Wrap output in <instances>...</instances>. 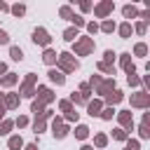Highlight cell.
<instances>
[{
  "instance_id": "6da1fadb",
  "label": "cell",
  "mask_w": 150,
  "mask_h": 150,
  "mask_svg": "<svg viewBox=\"0 0 150 150\" xmlns=\"http://www.w3.org/2000/svg\"><path fill=\"white\" fill-rule=\"evenodd\" d=\"M73 42H75V45H73V54H75V56H89V54L94 52V47H96V45H94V38H87V35H82V38L77 35Z\"/></svg>"
},
{
  "instance_id": "7a4b0ae2",
  "label": "cell",
  "mask_w": 150,
  "mask_h": 150,
  "mask_svg": "<svg viewBox=\"0 0 150 150\" xmlns=\"http://www.w3.org/2000/svg\"><path fill=\"white\" fill-rule=\"evenodd\" d=\"M56 66H59V70H61V73H75V70L80 68L77 59H75L70 52H61V54L56 56Z\"/></svg>"
},
{
  "instance_id": "3957f363",
  "label": "cell",
  "mask_w": 150,
  "mask_h": 150,
  "mask_svg": "<svg viewBox=\"0 0 150 150\" xmlns=\"http://www.w3.org/2000/svg\"><path fill=\"white\" fill-rule=\"evenodd\" d=\"M35 94H38V101H42L45 105H49V103H54V101H56V94H54L49 87H45V84H38Z\"/></svg>"
},
{
  "instance_id": "277c9868",
  "label": "cell",
  "mask_w": 150,
  "mask_h": 150,
  "mask_svg": "<svg viewBox=\"0 0 150 150\" xmlns=\"http://www.w3.org/2000/svg\"><path fill=\"white\" fill-rule=\"evenodd\" d=\"M131 108H150V94L148 91L131 94Z\"/></svg>"
},
{
  "instance_id": "5b68a950",
  "label": "cell",
  "mask_w": 150,
  "mask_h": 150,
  "mask_svg": "<svg viewBox=\"0 0 150 150\" xmlns=\"http://www.w3.org/2000/svg\"><path fill=\"white\" fill-rule=\"evenodd\" d=\"M68 124H63V117H54L52 120V134L56 136V138H66L68 136Z\"/></svg>"
},
{
  "instance_id": "8992f818",
  "label": "cell",
  "mask_w": 150,
  "mask_h": 150,
  "mask_svg": "<svg viewBox=\"0 0 150 150\" xmlns=\"http://www.w3.org/2000/svg\"><path fill=\"white\" fill-rule=\"evenodd\" d=\"M112 7H115V0H101L98 5H94V14H96L98 19H105V16L112 12Z\"/></svg>"
},
{
  "instance_id": "52a82bcc",
  "label": "cell",
  "mask_w": 150,
  "mask_h": 150,
  "mask_svg": "<svg viewBox=\"0 0 150 150\" xmlns=\"http://www.w3.org/2000/svg\"><path fill=\"white\" fill-rule=\"evenodd\" d=\"M115 89V77L110 75V77H105V80H101L98 82V87L94 89V94H98V96H105V94H110Z\"/></svg>"
},
{
  "instance_id": "ba28073f",
  "label": "cell",
  "mask_w": 150,
  "mask_h": 150,
  "mask_svg": "<svg viewBox=\"0 0 150 150\" xmlns=\"http://www.w3.org/2000/svg\"><path fill=\"white\" fill-rule=\"evenodd\" d=\"M35 45H42V47H49V42H52V38H49V33L45 30V28H35L33 30V38H30Z\"/></svg>"
},
{
  "instance_id": "9c48e42d",
  "label": "cell",
  "mask_w": 150,
  "mask_h": 150,
  "mask_svg": "<svg viewBox=\"0 0 150 150\" xmlns=\"http://www.w3.org/2000/svg\"><path fill=\"white\" fill-rule=\"evenodd\" d=\"M115 115H117V122H120L122 129H131V127H134V115H131V110H120V112H115Z\"/></svg>"
},
{
  "instance_id": "30bf717a",
  "label": "cell",
  "mask_w": 150,
  "mask_h": 150,
  "mask_svg": "<svg viewBox=\"0 0 150 150\" xmlns=\"http://www.w3.org/2000/svg\"><path fill=\"white\" fill-rule=\"evenodd\" d=\"M19 96H23V98H33V96H35V82L23 80V84L19 87Z\"/></svg>"
},
{
  "instance_id": "8fae6325",
  "label": "cell",
  "mask_w": 150,
  "mask_h": 150,
  "mask_svg": "<svg viewBox=\"0 0 150 150\" xmlns=\"http://www.w3.org/2000/svg\"><path fill=\"white\" fill-rule=\"evenodd\" d=\"M19 94H14V91H7L5 96H2V101H5V108L7 110H14V108H19Z\"/></svg>"
},
{
  "instance_id": "7c38bea8",
  "label": "cell",
  "mask_w": 150,
  "mask_h": 150,
  "mask_svg": "<svg viewBox=\"0 0 150 150\" xmlns=\"http://www.w3.org/2000/svg\"><path fill=\"white\" fill-rule=\"evenodd\" d=\"M103 98H105V105H117L120 101H124V94H122L120 89H112V91H110V94H105Z\"/></svg>"
},
{
  "instance_id": "4fadbf2b",
  "label": "cell",
  "mask_w": 150,
  "mask_h": 150,
  "mask_svg": "<svg viewBox=\"0 0 150 150\" xmlns=\"http://www.w3.org/2000/svg\"><path fill=\"white\" fill-rule=\"evenodd\" d=\"M120 66L124 68V73H136V66L131 61V54H120Z\"/></svg>"
},
{
  "instance_id": "5bb4252c",
  "label": "cell",
  "mask_w": 150,
  "mask_h": 150,
  "mask_svg": "<svg viewBox=\"0 0 150 150\" xmlns=\"http://www.w3.org/2000/svg\"><path fill=\"white\" fill-rule=\"evenodd\" d=\"M47 75H49V80H52L54 84H59V87H61V84H66V75H63L59 68H49V73H47Z\"/></svg>"
},
{
  "instance_id": "9a60e30c",
  "label": "cell",
  "mask_w": 150,
  "mask_h": 150,
  "mask_svg": "<svg viewBox=\"0 0 150 150\" xmlns=\"http://www.w3.org/2000/svg\"><path fill=\"white\" fill-rule=\"evenodd\" d=\"M89 96H91V94H84V91H73L68 101H70V103H75V105H84V103L89 101Z\"/></svg>"
},
{
  "instance_id": "2e32d148",
  "label": "cell",
  "mask_w": 150,
  "mask_h": 150,
  "mask_svg": "<svg viewBox=\"0 0 150 150\" xmlns=\"http://www.w3.org/2000/svg\"><path fill=\"white\" fill-rule=\"evenodd\" d=\"M84 105H87V112H89L91 117H96V115L101 112V108H103V101H98V98H94V101H87Z\"/></svg>"
},
{
  "instance_id": "e0dca14e",
  "label": "cell",
  "mask_w": 150,
  "mask_h": 150,
  "mask_svg": "<svg viewBox=\"0 0 150 150\" xmlns=\"http://www.w3.org/2000/svg\"><path fill=\"white\" fill-rule=\"evenodd\" d=\"M16 82H19V75L16 73H5L0 77V87H14Z\"/></svg>"
},
{
  "instance_id": "ac0fdd59",
  "label": "cell",
  "mask_w": 150,
  "mask_h": 150,
  "mask_svg": "<svg viewBox=\"0 0 150 150\" xmlns=\"http://www.w3.org/2000/svg\"><path fill=\"white\" fill-rule=\"evenodd\" d=\"M56 52L52 49V47H45V54H42V61L47 63V66H56Z\"/></svg>"
},
{
  "instance_id": "d6986e66",
  "label": "cell",
  "mask_w": 150,
  "mask_h": 150,
  "mask_svg": "<svg viewBox=\"0 0 150 150\" xmlns=\"http://www.w3.org/2000/svg\"><path fill=\"white\" fill-rule=\"evenodd\" d=\"M122 16H124V19H136V16H138L136 5H134V2H131V5H124V7H122Z\"/></svg>"
},
{
  "instance_id": "ffe728a7",
  "label": "cell",
  "mask_w": 150,
  "mask_h": 150,
  "mask_svg": "<svg viewBox=\"0 0 150 150\" xmlns=\"http://www.w3.org/2000/svg\"><path fill=\"white\" fill-rule=\"evenodd\" d=\"M96 68H98L101 73H105V75H112V77H115V66H112L110 61H98V63H96Z\"/></svg>"
},
{
  "instance_id": "44dd1931",
  "label": "cell",
  "mask_w": 150,
  "mask_h": 150,
  "mask_svg": "<svg viewBox=\"0 0 150 150\" xmlns=\"http://www.w3.org/2000/svg\"><path fill=\"white\" fill-rule=\"evenodd\" d=\"M73 134H75V138H77V141H84V138L89 136V127H87V124H77Z\"/></svg>"
},
{
  "instance_id": "7402d4cb",
  "label": "cell",
  "mask_w": 150,
  "mask_h": 150,
  "mask_svg": "<svg viewBox=\"0 0 150 150\" xmlns=\"http://www.w3.org/2000/svg\"><path fill=\"white\" fill-rule=\"evenodd\" d=\"M45 129H47V120H45L42 115L35 117V122H33V131H35V134H42Z\"/></svg>"
},
{
  "instance_id": "603a6c76",
  "label": "cell",
  "mask_w": 150,
  "mask_h": 150,
  "mask_svg": "<svg viewBox=\"0 0 150 150\" xmlns=\"http://www.w3.org/2000/svg\"><path fill=\"white\" fill-rule=\"evenodd\" d=\"M7 145H9V150H21V148H23V138H21V136H9Z\"/></svg>"
},
{
  "instance_id": "cb8c5ba5",
  "label": "cell",
  "mask_w": 150,
  "mask_h": 150,
  "mask_svg": "<svg viewBox=\"0 0 150 150\" xmlns=\"http://www.w3.org/2000/svg\"><path fill=\"white\" fill-rule=\"evenodd\" d=\"M77 35H80V33H77V26H73V28H66V30H63V40H66V42H73Z\"/></svg>"
},
{
  "instance_id": "d4e9b609",
  "label": "cell",
  "mask_w": 150,
  "mask_h": 150,
  "mask_svg": "<svg viewBox=\"0 0 150 150\" xmlns=\"http://www.w3.org/2000/svg\"><path fill=\"white\" fill-rule=\"evenodd\" d=\"M30 112H35V117H40V115H42V112H45V103H42V101H38V98H35V101H33V103H30Z\"/></svg>"
},
{
  "instance_id": "484cf974",
  "label": "cell",
  "mask_w": 150,
  "mask_h": 150,
  "mask_svg": "<svg viewBox=\"0 0 150 150\" xmlns=\"http://www.w3.org/2000/svg\"><path fill=\"white\" fill-rule=\"evenodd\" d=\"M115 28H117V26H115V21H112V19H105V21L98 26V30H103V33H112Z\"/></svg>"
},
{
  "instance_id": "4316f807",
  "label": "cell",
  "mask_w": 150,
  "mask_h": 150,
  "mask_svg": "<svg viewBox=\"0 0 150 150\" xmlns=\"http://www.w3.org/2000/svg\"><path fill=\"white\" fill-rule=\"evenodd\" d=\"M12 127H14V120H2V122H0V136L9 134V131H12Z\"/></svg>"
},
{
  "instance_id": "83f0119b",
  "label": "cell",
  "mask_w": 150,
  "mask_h": 150,
  "mask_svg": "<svg viewBox=\"0 0 150 150\" xmlns=\"http://www.w3.org/2000/svg\"><path fill=\"white\" fill-rule=\"evenodd\" d=\"M117 30H120V35H122V38H131V30H134V28H131V23H129V21H124Z\"/></svg>"
},
{
  "instance_id": "f1b7e54d",
  "label": "cell",
  "mask_w": 150,
  "mask_h": 150,
  "mask_svg": "<svg viewBox=\"0 0 150 150\" xmlns=\"http://www.w3.org/2000/svg\"><path fill=\"white\" fill-rule=\"evenodd\" d=\"M94 145H96V148H105V145H108V136H105V134H96V136H94Z\"/></svg>"
},
{
  "instance_id": "f546056e",
  "label": "cell",
  "mask_w": 150,
  "mask_h": 150,
  "mask_svg": "<svg viewBox=\"0 0 150 150\" xmlns=\"http://www.w3.org/2000/svg\"><path fill=\"white\" fill-rule=\"evenodd\" d=\"M9 12H12L14 16H23V14H26V7H23L21 2H16V5H12V7H9Z\"/></svg>"
},
{
  "instance_id": "4dcf8cb0",
  "label": "cell",
  "mask_w": 150,
  "mask_h": 150,
  "mask_svg": "<svg viewBox=\"0 0 150 150\" xmlns=\"http://www.w3.org/2000/svg\"><path fill=\"white\" fill-rule=\"evenodd\" d=\"M73 14H75V12H73L68 5H63V7L59 9V16H61V19H68V21H70V16H73Z\"/></svg>"
},
{
  "instance_id": "1f68e13d",
  "label": "cell",
  "mask_w": 150,
  "mask_h": 150,
  "mask_svg": "<svg viewBox=\"0 0 150 150\" xmlns=\"http://www.w3.org/2000/svg\"><path fill=\"white\" fill-rule=\"evenodd\" d=\"M134 54H136V56H145V54H148V45H145V42H138V45L134 47Z\"/></svg>"
},
{
  "instance_id": "d6a6232c",
  "label": "cell",
  "mask_w": 150,
  "mask_h": 150,
  "mask_svg": "<svg viewBox=\"0 0 150 150\" xmlns=\"http://www.w3.org/2000/svg\"><path fill=\"white\" fill-rule=\"evenodd\" d=\"M9 56H12V61H21L23 59V52L19 47H9Z\"/></svg>"
},
{
  "instance_id": "836d02e7",
  "label": "cell",
  "mask_w": 150,
  "mask_h": 150,
  "mask_svg": "<svg viewBox=\"0 0 150 150\" xmlns=\"http://www.w3.org/2000/svg\"><path fill=\"white\" fill-rule=\"evenodd\" d=\"M77 117H80V112H75V108L66 110V115H63V120H66V122H77Z\"/></svg>"
},
{
  "instance_id": "e575fe53",
  "label": "cell",
  "mask_w": 150,
  "mask_h": 150,
  "mask_svg": "<svg viewBox=\"0 0 150 150\" xmlns=\"http://www.w3.org/2000/svg\"><path fill=\"white\" fill-rule=\"evenodd\" d=\"M127 82H129L131 87H138V84H141V77H138L136 73H127Z\"/></svg>"
},
{
  "instance_id": "d590c367",
  "label": "cell",
  "mask_w": 150,
  "mask_h": 150,
  "mask_svg": "<svg viewBox=\"0 0 150 150\" xmlns=\"http://www.w3.org/2000/svg\"><path fill=\"white\" fill-rule=\"evenodd\" d=\"M112 138H115V141H127V129H122V127L115 129V131H112Z\"/></svg>"
},
{
  "instance_id": "8d00e7d4",
  "label": "cell",
  "mask_w": 150,
  "mask_h": 150,
  "mask_svg": "<svg viewBox=\"0 0 150 150\" xmlns=\"http://www.w3.org/2000/svg\"><path fill=\"white\" fill-rule=\"evenodd\" d=\"M77 2H80V9H82V12H84V14H87V12H91V9H94V2H91V0H77Z\"/></svg>"
},
{
  "instance_id": "74e56055",
  "label": "cell",
  "mask_w": 150,
  "mask_h": 150,
  "mask_svg": "<svg viewBox=\"0 0 150 150\" xmlns=\"http://www.w3.org/2000/svg\"><path fill=\"white\" fill-rule=\"evenodd\" d=\"M26 124H28V117H26V115H19V117L14 120V127H19V129H23Z\"/></svg>"
},
{
  "instance_id": "f35d334b",
  "label": "cell",
  "mask_w": 150,
  "mask_h": 150,
  "mask_svg": "<svg viewBox=\"0 0 150 150\" xmlns=\"http://www.w3.org/2000/svg\"><path fill=\"white\" fill-rule=\"evenodd\" d=\"M138 134H141V138H150V129H148V124H145V122H141Z\"/></svg>"
},
{
  "instance_id": "ab89813d",
  "label": "cell",
  "mask_w": 150,
  "mask_h": 150,
  "mask_svg": "<svg viewBox=\"0 0 150 150\" xmlns=\"http://www.w3.org/2000/svg\"><path fill=\"white\" fill-rule=\"evenodd\" d=\"M70 21H73V23H75V26H77V28H82V26H84V23H87V21H84V19H82V16H80V14H73V16H70Z\"/></svg>"
},
{
  "instance_id": "60d3db41",
  "label": "cell",
  "mask_w": 150,
  "mask_h": 150,
  "mask_svg": "<svg viewBox=\"0 0 150 150\" xmlns=\"http://www.w3.org/2000/svg\"><path fill=\"white\" fill-rule=\"evenodd\" d=\"M145 28H148V23H145V21H138V23L134 26V30H136L138 35H145Z\"/></svg>"
},
{
  "instance_id": "b9f144b4",
  "label": "cell",
  "mask_w": 150,
  "mask_h": 150,
  "mask_svg": "<svg viewBox=\"0 0 150 150\" xmlns=\"http://www.w3.org/2000/svg\"><path fill=\"white\" fill-rule=\"evenodd\" d=\"M101 80H103V77H101V75H91V77H89V82H87V84H89V87H91V89H96V87H98V82H101Z\"/></svg>"
},
{
  "instance_id": "7bdbcfd3",
  "label": "cell",
  "mask_w": 150,
  "mask_h": 150,
  "mask_svg": "<svg viewBox=\"0 0 150 150\" xmlns=\"http://www.w3.org/2000/svg\"><path fill=\"white\" fill-rule=\"evenodd\" d=\"M70 108H73V103H70L68 98H63V101H59V110H61V112H66V110H70Z\"/></svg>"
},
{
  "instance_id": "ee69618b",
  "label": "cell",
  "mask_w": 150,
  "mask_h": 150,
  "mask_svg": "<svg viewBox=\"0 0 150 150\" xmlns=\"http://www.w3.org/2000/svg\"><path fill=\"white\" fill-rule=\"evenodd\" d=\"M127 148H129V150H141V143L134 141V138H127Z\"/></svg>"
},
{
  "instance_id": "f6af8a7d",
  "label": "cell",
  "mask_w": 150,
  "mask_h": 150,
  "mask_svg": "<svg viewBox=\"0 0 150 150\" xmlns=\"http://www.w3.org/2000/svg\"><path fill=\"white\" fill-rule=\"evenodd\" d=\"M103 61H110V63H112V61H115V52H112V49H105V54H103Z\"/></svg>"
},
{
  "instance_id": "bcb514c9",
  "label": "cell",
  "mask_w": 150,
  "mask_h": 150,
  "mask_svg": "<svg viewBox=\"0 0 150 150\" xmlns=\"http://www.w3.org/2000/svg\"><path fill=\"white\" fill-rule=\"evenodd\" d=\"M84 26H87V30H89L91 35H94V33H98V23H94V21H91V23H84Z\"/></svg>"
},
{
  "instance_id": "7dc6e473",
  "label": "cell",
  "mask_w": 150,
  "mask_h": 150,
  "mask_svg": "<svg viewBox=\"0 0 150 150\" xmlns=\"http://www.w3.org/2000/svg\"><path fill=\"white\" fill-rule=\"evenodd\" d=\"M138 16H141V21H145V23H148V19H150V12H148V9H143V12H138Z\"/></svg>"
},
{
  "instance_id": "c3c4849f",
  "label": "cell",
  "mask_w": 150,
  "mask_h": 150,
  "mask_svg": "<svg viewBox=\"0 0 150 150\" xmlns=\"http://www.w3.org/2000/svg\"><path fill=\"white\" fill-rule=\"evenodd\" d=\"M7 42H9V35L5 30H0V45H7Z\"/></svg>"
},
{
  "instance_id": "681fc988",
  "label": "cell",
  "mask_w": 150,
  "mask_h": 150,
  "mask_svg": "<svg viewBox=\"0 0 150 150\" xmlns=\"http://www.w3.org/2000/svg\"><path fill=\"white\" fill-rule=\"evenodd\" d=\"M23 80H28V82H38V75H35V73H26Z\"/></svg>"
},
{
  "instance_id": "f907efd6",
  "label": "cell",
  "mask_w": 150,
  "mask_h": 150,
  "mask_svg": "<svg viewBox=\"0 0 150 150\" xmlns=\"http://www.w3.org/2000/svg\"><path fill=\"white\" fill-rule=\"evenodd\" d=\"M80 91H84V94H89V91H91V87H89L87 82H82V84H80Z\"/></svg>"
},
{
  "instance_id": "816d5d0a",
  "label": "cell",
  "mask_w": 150,
  "mask_h": 150,
  "mask_svg": "<svg viewBox=\"0 0 150 150\" xmlns=\"http://www.w3.org/2000/svg\"><path fill=\"white\" fill-rule=\"evenodd\" d=\"M0 12H9V5L5 0H0Z\"/></svg>"
},
{
  "instance_id": "f5cc1de1",
  "label": "cell",
  "mask_w": 150,
  "mask_h": 150,
  "mask_svg": "<svg viewBox=\"0 0 150 150\" xmlns=\"http://www.w3.org/2000/svg\"><path fill=\"white\" fill-rule=\"evenodd\" d=\"M23 150H38V145L35 143H28V145H23Z\"/></svg>"
},
{
  "instance_id": "db71d44e",
  "label": "cell",
  "mask_w": 150,
  "mask_h": 150,
  "mask_svg": "<svg viewBox=\"0 0 150 150\" xmlns=\"http://www.w3.org/2000/svg\"><path fill=\"white\" fill-rule=\"evenodd\" d=\"M2 73H7V66H5L2 61H0V75H2Z\"/></svg>"
},
{
  "instance_id": "11a10c76",
  "label": "cell",
  "mask_w": 150,
  "mask_h": 150,
  "mask_svg": "<svg viewBox=\"0 0 150 150\" xmlns=\"http://www.w3.org/2000/svg\"><path fill=\"white\" fill-rule=\"evenodd\" d=\"M80 150H94V145H82Z\"/></svg>"
},
{
  "instance_id": "9f6ffc18",
  "label": "cell",
  "mask_w": 150,
  "mask_h": 150,
  "mask_svg": "<svg viewBox=\"0 0 150 150\" xmlns=\"http://www.w3.org/2000/svg\"><path fill=\"white\" fill-rule=\"evenodd\" d=\"M68 2H77V0H68Z\"/></svg>"
},
{
  "instance_id": "6f0895ef",
  "label": "cell",
  "mask_w": 150,
  "mask_h": 150,
  "mask_svg": "<svg viewBox=\"0 0 150 150\" xmlns=\"http://www.w3.org/2000/svg\"><path fill=\"white\" fill-rule=\"evenodd\" d=\"M131 2H138V0H131Z\"/></svg>"
},
{
  "instance_id": "680465c9",
  "label": "cell",
  "mask_w": 150,
  "mask_h": 150,
  "mask_svg": "<svg viewBox=\"0 0 150 150\" xmlns=\"http://www.w3.org/2000/svg\"><path fill=\"white\" fill-rule=\"evenodd\" d=\"M124 150H129V148H124Z\"/></svg>"
},
{
  "instance_id": "91938a15",
  "label": "cell",
  "mask_w": 150,
  "mask_h": 150,
  "mask_svg": "<svg viewBox=\"0 0 150 150\" xmlns=\"http://www.w3.org/2000/svg\"><path fill=\"white\" fill-rule=\"evenodd\" d=\"M0 77H2V75H0Z\"/></svg>"
}]
</instances>
